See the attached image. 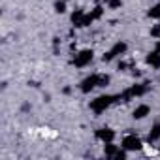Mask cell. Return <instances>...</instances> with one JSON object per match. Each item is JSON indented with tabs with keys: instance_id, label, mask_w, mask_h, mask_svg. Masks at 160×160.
Masks as SVG:
<instances>
[{
	"instance_id": "cell-1",
	"label": "cell",
	"mask_w": 160,
	"mask_h": 160,
	"mask_svg": "<svg viewBox=\"0 0 160 160\" xmlns=\"http://www.w3.org/2000/svg\"><path fill=\"white\" fill-rule=\"evenodd\" d=\"M115 100H117V96H109V94L98 96V98H94V100L91 102V109H92L94 113H104Z\"/></svg>"
},
{
	"instance_id": "cell-2",
	"label": "cell",
	"mask_w": 160,
	"mask_h": 160,
	"mask_svg": "<svg viewBox=\"0 0 160 160\" xmlns=\"http://www.w3.org/2000/svg\"><path fill=\"white\" fill-rule=\"evenodd\" d=\"M92 57H94L92 49H83V51H79V53L73 57V64H75L77 68H83V66H87V64L92 60Z\"/></svg>"
},
{
	"instance_id": "cell-3",
	"label": "cell",
	"mask_w": 160,
	"mask_h": 160,
	"mask_svg": "<svg viewBox=\"0 0 160 160\" xmlns=\"http://www.w3.org/2000/svg\"><path fill=\"white\" fill-rule=\"evenodd\" d=\"M122 149L126 151H139L141 149V139L138 136H124L122 138Z\"/></svg>"
},
{
	"instance_id": "cell-4",
	"label": "cell",
	"mask_w": 160,
	"mask_h": 160,
	"mask_svg": "<svg viewBox=\"0 0 160 160\" xmlns=\"http://www.w3.org/2000/svg\"><path fill=\"white\" fill-rule=\"evenodd\" d=\"M94 87H98V73H92V75H89V77H85L83 81H81V92H85V94H89Z\"/></svg>"
},
{
	"instance_id": "cell-5",
	"label": "cell",
	"mask_w": 160,
	"mask_h": 160,
	"mask_svg": "<svg viewBox=\"0 0 160 160\" xmlns=\"http://www.w3.org/2000/svg\"><path fill=\"white\" fill-rule=\"evenodd\" d=\"M149 113H151V108H149L147 104H141V106H138V108L132 111V117H134L136 121H141V119H145Z\"/></svg>"
},
{
	"instance_id": "cell-6",
	"label": "cell",
	"mask_w": 160,
	"mask_h": 160,
	"mask_svg": "<svg viewBox=\"0 0 160 160\" xmlns=\"http://www.w3.org/2000/svg\"><path fill=\"white\" fill-rule=\"evenodd\" d=\"M96 138H98V139H102L104 143H109V141H113V139H115V132H113L111 128H100V130L96 132Z\"/></svg>"
},
{
	"instance_id": "cell-7",
	"label": "cell",
	"mask_w": 160,
	"mask_h": 160,
	"mask_svg": "<svg viewBox=\"0 0 160 160\" xmlns=\"http://www.w3.org/2000/svg\"><path fill=\"white\" fill-rule=\"evenodd\" d=\"M145 60H147L149 66H152V68H160V53H158L156 49H154L152 53H149Z\"/></svg>"
},
{
	"instance_id": "cell-8",
	"label": "cell",
	"mask_w": 160,
	"mask_h": 160,
	"mask_svg": "<svg viewBox=\"0 0 160 160\" xmlns=\"http://www.w3.org/2000/svg\"><path fill=\"white\" fill-rule=\"evenodd\" d=\"M126 49H128V45H126L124 42H117V43L111 47V53H113V57H119V55H124Z\"/></svg>"
},
{
	"instance_id": "cell-9",
	"label": "cell",
	"mask_w": 160,
	"mask_h": 160,
	"mask_svg": "<svg viewBox=\"0 0 160 160\" xmlns=\"http://www.w3.org/2000/svg\"><path fill=\"white\" fill-rule=\"evenodd\" d=\"M119 151H121V149H119L117 145H113V141H109V143H106V149H104V154H106V156H109V158H115Z\"/></svg>"
},
{
	"instance_id": "cell-10",
	"label": "cell",
	"mask_w": 160,
	"mask_h": 160,
	"mask_svg": "<svg viewBox=\"0 0 160 160\" xmlns=\"http://www.w3.org/2000/svg\"><path fill=\"white\" fill-rule=\"evenodd\" d=\"M83 17H85V12H83V10H75V12L72 13V23H73L75 27L81 28V21H83Z\"/></svg>"
},
{
	"instance_id": "cell-11",
	"label": "cell",
	"mask_w": 160,
	"mask_h": 160,
	"mask_svg": "<svg viewBox=\"0 0 160 160\" xmlns=\"http://www.w3.org/2000/svg\"><path fill=\"white\" fill-rule=\"evenodd\" d=\"M151 143L152 141H156V139H160V122H156L154 126H152V130L149 132V138H147Z\"/></svg>"
},
{
	"instance_id": "cell-12",
	"label": "cell",
	"mask_w": 160,
	"mask_h": 160,
	"mask_svg": "<svg viewBox=\"0 0 160 160\" xmlns=\"http://www.w3.org/2000/svg\"><path fill=\"white\" fill-rule=\"evenodd\" d=\"M145 92H147V85H134L130 89V94L132 96H143Z\"/></svg>"
},
{
	"instance_id": "cell-13",
	"label": "cell",
	"mask_w": 160,
	"mask_h": 160,
	"mask_svg": "<svg viewBox=\"0 0 160 160\" xmlns=\"http://www.w3.org/2000/svg\"><path fill=\"white\" fill-rule=\"evenodd\" d=\"M151 19H160V4H156V6H152L151 10H149V13H147Z\"/></svg>"
},
{
	"instance_id": "cell-14",
	"label": "cell",
	"mask_w": 160,
	"mask_h": 160,
	"mask_svg": "<svg viewBox=\"0 0 160 160\" xmlns=\"http://www.w3.org/2000/svg\"><path fill=\"white\" fill-rule=\"evenodd\" d=\"M55 12L57 13H64L66 12V0H57L55 2Z\"/></svg>"
},
{
	"instance_id": "cell-15",
	"label": "cell",
	"mask_w": 160,
	"mask_h": 160,
	"mask_svg": "<svg viewBox=\"0 0 160 160\" xmlns=\"http://www.w3.org/2000/svg\"><path fill=\"white\" fill-rule=\"evenodd\" d=\"M109 81H111L109 75H98V87H108Z\"/></svg>"
},
{
	"instance_id": "cell-16",
	"label": "cell",
	"mask_w": 160,
	"mask_h": 160,
	"mask_svg": "<svg viewBox=\"0 0 160 160\" xmlns=\"http://www.w3.org/2000/svg\"><path fill=\"white\" fill-rule=\"evenodd\" d=\"M102 13H104V8H102V6H96V8L91 12V15H92L94 19H100V17H102Z\"/></svg>"
},
{
	"instance_id": "cell-17",
	"label": "cell",
	"mask_w": 160,
	"mask_h": 160,
	"mask_svg": "<svg viewBox=\"0 0 160 160\" xmlns=\"http://www.w3.org/2000/svg\"><path fill=\"white\" fill-rule=\"evenodd\" d=\"M108 6H109V10H117L122 6V2L121 0H108Z\"/></svg>"
},
{
	"instance_id": "cell-18",
	"label": "cell",
	"mask_w": 160,
	"mask_h": 160,
	"mask_svg": "<svg viewBox=\"0 0 160 160\" xmlns=\"http://www.w3.org/2000/svg\"><path fill=\"white\" fill-rule=\"evenodd\" d=\"M94 21V17L91 15V13H85V17H83V21H81V27H89L91 23Z\"/></svg>"
},
{
	"instance_id": "cell-19",
	"label": "cell",
	"mask_w": 160,
	"mask_h": 160,
	"mask_svg": "<svg viewBox=\"0 0 160 160\" xmlns=\"http://www.w3.org/2000/svg\"><path fill=\"white\" fill-rule=\"evenodd\" d=\"M151 36L152 38H160V25H156V27L151 28Z\"/></svg>"
},
{
	"instance_id": "cell-20",
	"label": "cell",
	"mask_w": 160,
	"mask_h": 160,
	"mask_svg": "<svg viewBox=\"0 0 160 160\" xmlns=\"http://www.w3.org/2000/svg\"><path fill=\"white\" fill-rule=\"evenodd\" d=\"M126 68H128L126 62H119V70H126Z\"/></svg>"
},
{
	"instance_id": "cell-21",
	"label": "cell",
	"mask_w": 160,
	"mask_h": 160,
	"mask_svg": "<svg viewBox=\"0 0 160 160\" xmlns=\"http://www.w3.org/2000/svg\"><path fill=\"white\" fill-rule=\"evenodd\" d=\"M156 51H158V53H160V40H158V42H156Z\"/></svg>"
},
{
	"instance_id": "cell-22",
	"label": "cell",
	"mask_w": 160,
	"mask_h": 160,
	"mask_svg": "<svg viewBox=\"0 0 160 160\" xmlns=\"http://www.w3.org/2000/svg\"><path fill=\"white\" fill-rule=\"evenodd\" d=\"M66 2H68V0H66Z\"/></svg>"
}]
</instances>
